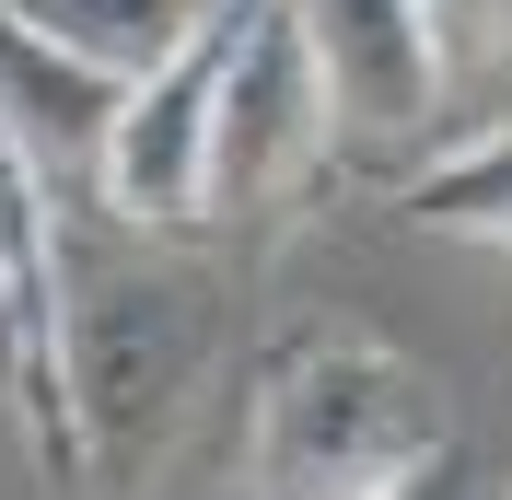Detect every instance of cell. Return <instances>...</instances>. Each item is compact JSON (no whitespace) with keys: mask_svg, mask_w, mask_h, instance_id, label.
Listing matches in <instances>:
<instances>
[{"mask_svg":"<svg viewBox=\"0 0 512 500\" xmlns=\"http://www.w3.org/2000/svg\"><path fill=\"white\" fill-rule=\"evenodd\" d=\"M245 489L268 500H408L454 477V396L373 326H280L245 384Z\"/></svg>","mask_w":512,"mask_h":500,"instance_id":"6da1fadb","label":"cell"},{"mask_svg":"<svg viewBox=\"0 0 512 500\" xmlns=\"http://www.w3.org/2000/svg\"><path fill=\"white\" fill-rule=\"evenodd\" d=\"M59 361H70V419H82V489H140L210 396L222 280L187 256H128L94 291H70Z\"/></svg>","mask_w":512,"mask_h":500,"instance_id":"7a4b0ae2","label":"cell"},{"mask_svg":"<svg viewBox=\"0 0 512 500\" xmlns=\"http://www.w3.org/2000/svg\"><path fill=\"white\" fill-rule=\"evenodd\" d=\"M326 163H338V128H326L315 35L291 0H256L222 59V94H210V221L291 210Z\"/></svg>","mask_w":512,"mask_h":500,"instance_id":"3957f363","label":"cell"},{"mask_svg":"<svg viewBox=\"0 0 512 500\" xmlns=\"http://www.w3.org/2000/svg\"><path fill=\"white\" fill-rule=\"evenodd\" d=\"M256 0H210L175 47H163L140 82H128L117 128H105V221L117 233H210V94H222V59H233V35H245Z\"/></svg>","mask_w":512,"mask_h":500,"instance_id":"277c9868","label":"cell"},{"mask_svg":"<svg viewBox=\"0 0 512 500\" xmlns=\"http://www.w3.org/2000/svg\"><path fill=\"white\" fill-rule=\"evenodd\" d=\"M70 280H59V198L35 187V163L0 128V407L24 419L47 489H82V419H70Z\"/></svg>","mask_w":512,"mask_h":500,"instance_id":"5b68a950","label":"cell"},{"mask_svg":"<svg viewBox=\"0 0 512 500\" xmlns=\"http://www.w3.org/2000/svg\"><path fill=\"white\" fill-rule=\"evenodd\" d=\"M303 35H315V70H326V128H338V163L350 175H384L408 163L443 117L454 70L419 24V0H291Z\"/></svg>","mask_w":512,"mask_h":500,"instance_id":"8992f818","label":"cell"},{"mask_svg":"<svg viewBox=\"0 0 512 500\" xmlns=\"http://www.w3.org/2000/svg\"><path fill=\"white\" fill-rule=\"evenodd\" d=\"M128 82L94 59H70V47H47L35 24H12L0 12V128H12V152L35 163V187L59 198V210H105L94 175H105V128H117Z\"/></svg>","mask_w":512,"mask_h":500,"instance_id":"52a82bcc","label":"cell"},{"mask_svg":"<svg viewBox=\"0 0 512 500\" xmlns=\"http://www.w3.org/2000/svg\"><path fill=\"white\" fill-rule=\"evenodd\" d=\"M384 210L419 221V233H478V245H512V117L478 128V140H454L443 163H419L384 187Z\"/></svg>","mask_w":512,"mask_h":500,"instance_id":"ba28073f","label":"cell"},{"mask_svg":"<svg viewBox=\"0 0 512 500\" xmlns=\"http://www.w3.org/2000/svg\"><path fill=\"white\" fill-rule=\"evenodd\" d=\"M12 24H35L47 47H70V59L117 70V82H140V70L175 47V35L210 12V0H0Z\"/></svg>","mask_w":512,"mask_h":500,"instance_id":"9c48e42d","label":"cell"},{"mask_svg":"<svg viewBox=\"0 0 512 500\" xmlns=\"http://www.w3.org/2000/svg\"><path fill=\"white\" fill-rule=\"evenodd\" d=\"M443 70H512V0H419Z\"/></svg>","mask_w":512,"mask_h":500,"instance_id":"30bf717a","label":"cell"}]
</instances>
